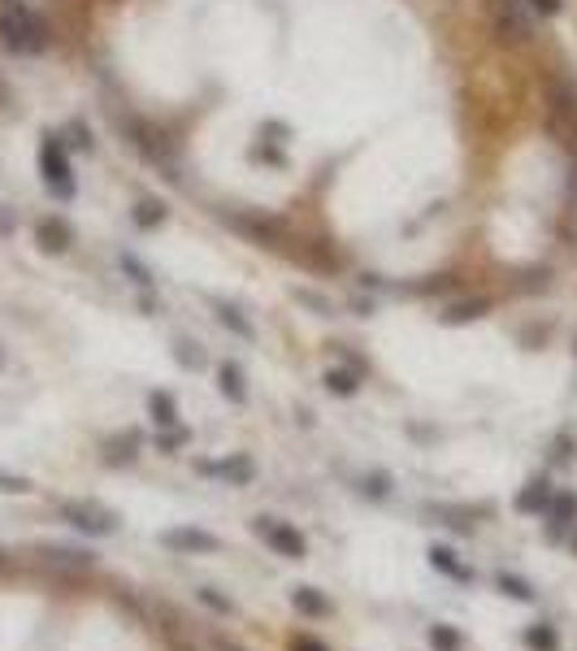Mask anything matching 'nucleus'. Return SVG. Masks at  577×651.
<instances>
[{
    "mask_svg": "<svg viewBox=\"0 0 577 651\" xmlns=\"http://www.w3.org/2000/svg\"><path fill=\"white\" fill-rule=\"evenodd\" d=\"M0 35H4V49L9 52H44L49 49V26L40 22L22 0H9V4H4Z\"/></svg>",
    "mask_w": 577,
    "mask_h": 651,
    "instance_id": "f257e3e1",
    "label": "nucleus"
},
{
    "mask_svg": "<svg viewBox=\"0 0 577 651\" xmlns=\"http://www.w3.org/2000/svg\"><path fill=\"white\" fill-rule=\"evenodd\" d=\"M40 174H44V187L52 196H61V201L75 196V170H70L66 144L57 135H44V144H40Z\"/></svg>",
    "mask_w": 577,
    "mask_h": 651,
    "instance_id": "f03ea898",
    "label": "nucleus"
},
{
    "mask_svg": "<svg viewBox=\"0 0 577 651\" xmlns=\"http://www.w3.org/2000/svg\"><path fill=\"white\" fill-rule=\"evenodd\" d=\"M61 517H66L78 534H92V539H104V534L118 530V517L96 500H66L61 504Z\"/></svg>",
    "mask_w": 577,
    "mask_h": 651,
    "instance_id": "7ed1b4c3",
    "label": "nucleus"
},
{
    "mask_svg": "<svg viewBox=\"0 0 577 651\" xmlns=\"http://www.w3.org/2000/svg\"><path fill=\"white\" fill-rule=\"evenodd\" d=\"M252 530H256V539H265V543H270L282 560H304V551H308V543H304L300 530L287 526V522H278V517H256V522H252Z\"/></svg>",
    "mask_w": 577,
    "mask_h": 651,
    "instance_id": "20e7f679",
    "label": "nucleus"
},
{
    "mask_svg": "<svg viewBox=\"0 0 577 651\" xmlns=\"http://www.w3.org/2000/svg\"><path fill=\"white\" fill-rule=\"evenodd\" d=\"M161 543L170 551H182V556H196V551H217L222 548V539L217 534H209V530L200 526H174L161 534Z\"/></svg>",
    "mask_w": 577,
    "mask_h": 651,
    "instance_id": "39448f33",
    "label": "nucleus"
},
{
    "mask_svg": "<svg viewBox=\"0 0 577 651\" xmlns=\"http://www.w3.org/2000/svg\"><path fill=\"white\" fill-rule=\"evenodd\" d=\"M543 517H547V539H564V530L577 526V495L573 491H555L552 504L543 508Z\"/></svg>",
    "mask_w": 577,
    "mask_h": 651,
    "instance_id": "423d86ee",
    "label": "nucleus"
},
{
    "mask_svg": "<svg viewBox=\"0 0 577 651\" xmlns=\"http://www.w3.org/2000/svg\"><path fill=\"white\" fill-rule=\"evenodd\" d=\"M35 239H40V248H44V252L61 256V252L75 244V230L61 222V218H40V226H35Z\"/></svg>",
    "mask_w": 577,
    "mask_h": 651,
    "instance_id": "0eeeda50",
    "label": "nucleus"
},
{
    "mask_svg": "<svg viewBox=\"0 0 577 651\" xmlns=\"http://www.w3.org/2000/svg\"><path fill=\"white\" fill-rule=\"evenodd\" d=\"M552 482H547V474H538V477H529L526 486H521V495H517V513H529V517H534V513H538V517H543V508H547V504H552Z\"/></svg>",
    "mask_w": 577,
    "mask_h": 651,
    "instance_id": "6e6552de",
    "label": "nucleus"
},
{
    "mask_svg": "<svg viewBox=\"0 0 577 651\" xmlns=\"http://www.w3.org/2000/svg\"><path fill=\"white\" fill-rule=\"evenodd\" d=\"M291 603H296V612H304V617H330V612H334L317 586H296V591H291Z\"/></svg>",
    "mask_w": 577,
    "mask_h": 651,
    "instance_id": "1a4fd4ad",
    "label": "nucleus"
},
{
    "mask_svg": "<svg viewBox=\"0 0 577 651\" xmlns=\"http://www.w3.org/2000/svg\"><path fill=\"white\" fill-rule=\"evenodd\" d=\"M430 565H434L439 574H448L452 582H469V577H474L469 569H465V565H460V560H456V551H452V548H439V543L430 548Z\"/></svg>",
    "mask_w": 577,
    "mask_h": 651,
    "instance_id": "9d476101",
    "label": "nucleus"
},
{
    "mask_svg": "<svg viewBox=\"0 0 577 651\" xmlns=\"http://www.w3.org/2000/svg\"><path fill=\"white\" fill-rule=\"evenodd\" d=\"M148 408H152V422H156V426H165V430L178 426V404H174V396H170V391H152Z\"/></svg>",
    "mask_w": 577,
    "mask_h": 651,
    "instance_id": "9b49d317",
    "label": "nucleus"
},
{
    "mask_svg": "<svg viewBox=\"0 0 577 651\" xmlns=\"http://www.w3.org/2000/svg\"><path fill=\"white\" fill-rule=\"evenodd\" d=\"M204 474H222L230 477V482H252V460L248 456H230V460H222V465H204Z\"/></svg>",
    "mask_w": 577,
    "mask_h": 651,
    "instance_id": "f8f14e48",
    "label": "nucleus"
},
{
    "mask_svg": "<svg viewBox=\"0 0 577 651\" xmlns=\"http://www.w3.org/2000/svg\"><path fill=\"white\" fill-rule=\"evenodd\" d=\"M217 387H222V396L235 404L248 400V387H244V374H239V365H222L217 370Z\"/></svg>",
    "mask_w": 577,
    "mask_h": 651,
    "instance_id": "ddd939ff",
    "label": "nucleus"
},
{
    "mask_svg": "<svg viewBox=\"0 0 577 651\" xmlns=\"http://www.w3.org/2000/svg\"><path fill=\"white\" fill-rule=\"evenodd\" d=\"M526 647L529 651H560V634H555V626H547V621H534V626L526 629Z\"/></svg>",
    "mask_w": 577,
    "mask_h": 651,
    "instance_id": "4468645a",
    "label": "nucleus"
},
{
    "mask_svg": "<svg viewBox=\"0 0 577 651\" xmlns=\"http://www.w3.org/2000/svg\"><path fill=\"white\" fill-rule=\"evenodd\" d=\"M430 647L434 651H460L465 647V638H460V629L456 626H430Z\"/></svg>",
    "mask_w": 577,
    "mask_h": 651,
    "instance_id": "2eb2a0df",
    "label": "nucleus"
},
{
    "mask_svg": "<svg viewBox=\"0 0 577 651\" xmlns=\"http://www.w3.org/2000/svg\"><path fill=\"white\" fill-rule=\"evenodd\" d=\"M165 222V204L161 201H139V209H135V226H144V230H152V226Z\"/></svg>",
    "mask_w": 577,
    "mask_h": 651,
    "instance_id": "dca6fc26",
    "label": "nucleus"
},
{
    "mask_svg": "<svg viewBox=\"0 0 577 651\" xmlns=\"http://www.w3.org/2000/svg\"><path fill=\"white\" fill-rule=\"evenodd\" d=\"M495 586H500L503 595H512V600H521V603L534 600V586H529V582H521V577H512V574H500V577H495Z\"/></svg>",
    "mask_w": 577,
    "mask_h": 651,
    "instance_id": "f3484780",
    "label": "nucleus"
},
{
    "mask_svg": "<svg viewBox=\"0 0 577 651\" xmlns=\"http://www.w3.org/2000/svg\"><path fill=\"white\" fill-rule=\"evenodd\" d=\"M356 374H348V370H330L326 374V391H334V396H356Z\"/></svg>",
    "mask_w": 577,
    "mask_h": 651,
    "instance_id": "a211bd4d",
    "label": "nucleus"
},
{
    "mask_svg": "<svg viewBox=\"0 0 577 651\" xmlns=\"http://www.w3.org/2000/svg\"><path fill=\"white\" fill-rule=\"evenodd\" d=\"M486 313V300H474V304H456V308H448L443 313V322H474V317H482Z\"/></svg>",
    "mask_w": 577,
    "mask_h": 651,
    "instance_id": "6ab92c4d",
    "label": "nucleus"
},
{
    "mask_svg": "<svg viewBox=\"0 0 577 651\" xmlns=\"http://www.w3.org/2000/svg\"><path fill=\"white\" fill-rule=\"evenodd\" d=\"M217 322L230 326V330H235L239 339H252V326L244 322V317H239V308H230V304H222V308H217Z\"/></svg>",
    "mask_w": 577,
    "mask_h": 651,
    "instance_id": "aec40b11",
    "label": "nucleus"
},
{
    "mask_svg": "<svg viewBox=\"0 0 577 651\" xmlns=\"http://www.w3.org/2000/svg\"><path fill=\"white\" fill-rule=\"evenodd\" d=\"M196 595H200V600L209 603V608H213V612H226V617H230V612H235V603H230V600H222V595H217V591H213V586H200V591H196Z\"/></svg>",
    "mask_w": 577,
    "mask_h": 651,
    "instance_id": "412c9836",
    "label": "nucleus"
},
{
    "mask_svg": "<svg viewBox=\"0 0 577 651\" xmlns=\"http://www.w3.org/2000/svg\"><path fill=\"white\" fill-rule=\"evenodd\" d=\"M291 651H330L322 638H313V634H296L291 638Z\"/></svg>",
    "mask_w": 577,
    "mask_h": 651,
    "instance_id": "4be33fe9",
    "label": "nucleus"
},
{
    "mask_svg": "<svg viewBox=\"0 0 577 651\" xmlns=\"http://www.w3.org/2000/svg\"><path fill=\"white\" fill-rule=\"evenodd\" d=\"M0 491H13V495H26V491H31V482H26V477H9V474H0Z\"/></svg>",
    "mask_w": 577,
    "mask_h": 651,
    "instance_id": "5701e85b",
    "label": "nucleus"
},
{
    "mask_svg": "<svg viewBox=\"0 0 577 651\" xmlns=\"http://www.w3.org/2000/svg\"><path fill=\"white\" fill-rule=\"evenodd\" d=\"M122 270H126V274H135V282H144V287H148V282H152V278H148V270H144V265H139L135 256H122Z\"/></svg>",
    "mask_w": 577,
    "mask_h": 651,
    "instance_id": "b1692460",
    "label": "nucleus"
},
{
    "mask_svg": "<svg viewBox=\"0 0 577 651\" xmlns=\"http://www.w3.org/2000/svg\"><path fill=\"white\" fill-rule=\"evenodd\" d=\"M365 491H369V495H386V474L365 477Z\"/></svg>",
    "mask_w": 577,
    "mask_h": 651,
    "instance_id": "393cba45",
    "label": "nucleus"
},
{
    "mask_svg": "<svg viewBox=\"0 0 577 651\" xmlns=\"http://www.w3.org/2000/svg\"><path fill=\"white\" fill-rule=\"evenodd\" d=\"M529 4H534L538 13H547V18H552V13H560V0H529Z\"/></svg>",
    "mask_w": 577,
    "mask_h": 651,
    "instance_id": "a878e982",
    "label": "nucleus"
},
{
    "mask_svg": "<svg viewBox=\"0 0 577 651\" xmlns=\"http://www.w3.org/2000/svg\"><path fill=\"white\" fill-rule=\"evenodd\" d=\"M70 135H75L78 148H92V139H87V126H78V122H75V126H70Z\"/></svg>",
    "mask_w": 577,
    "mask_h": 651,
    "instance_id": "bb28decb",
    "label": "nucleus"
},
{
    "mask_svg": "<svg viewBox=\"0 0 577 651\" xmlns=\"http://www.w3.org/2000/svg\"><path fill=\"white\" fill-rule=\"evenodd\" d=\"M0 230H13V218H9L4 209H0Z\"/></svg>",
    "mask_w": 577,
    "mask_h": 651,
    "instance_id": "cd10ccee",
    "label": "nucleus"
},
{
    "mask_svg": "<svg viewBox=\"0 0 577 651\" xmlns=\"http://www.w3.org/2000/svg\"><path fill=\"white\" fill-rule=\"evenodd\" d=\"M569 196H573V204H577V170H573V178H569ZM577 213V209H573Z\"/></svg>",
    "mask_w": 577,
    "mask_h": 651,
    "instance_id": "c85d7f7f",
    "label": "nucleus"
},
{
    "mask_svg": "<svg viewBox=\"0 0 577 651\" xmlns=\"http://www.w3.org/2000/svg\"><path fill=\"white\" fill-rule=\"evenodd\" d=\"M573 551H577V530H573Z\"/></svg>",
    "mask_w": 577,
    "mask_h": 651,
    "instance_id": "c756f323",
    "label": "nucleus"
},
{
    "mask_svg": "<svg viewBox=\"0 0 577 651\" xmlns=\"http://www.w3.org/2000/svg\"><path fill=\"white\" fill-rule=\"evenodd\" d=\"M222 651H239V647H222Z\"/></svg>",
    "mask_w": 577,
    "mask_h": 651,
    "instance_id": "7c9ffc66",
    "label": "nucleus"
}]
</instances>
